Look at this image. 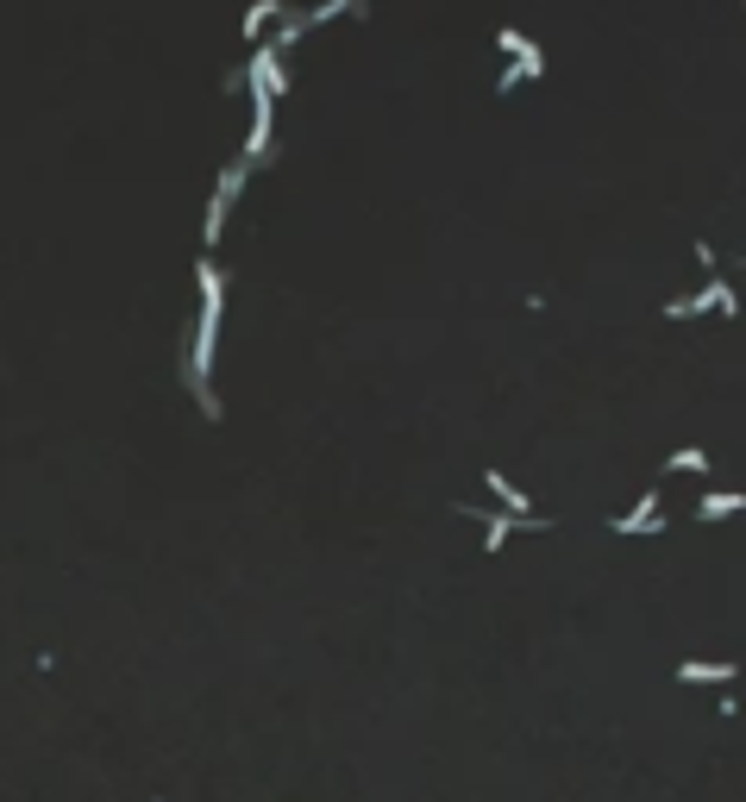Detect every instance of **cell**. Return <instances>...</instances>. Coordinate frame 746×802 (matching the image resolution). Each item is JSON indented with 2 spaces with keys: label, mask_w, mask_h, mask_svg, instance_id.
Here are the masks:
<instances>
[{
  "label": "cell",
  "mask_w": 746,
  "mask_h": 802,
  "mask_svg": "<svg viewBox=\"0 0 746 802\" xmlns=\"http://www.w3.org/2000/svg\"><path fill=\"white\" fill-rule=\"evenodd\" d=\"M195 282H201V314H195V345H189V383L207 420H220V395H214V345H220V314H226V270L214 264V251L195 257Z\"/></svg>",
  "instance_id": "cell-1"
},
{
  "label": "cell",
  "mask_w": 746,
  "mask_h": 802,
  "mask_svg": "<svg viewBox=\"0 0 746 802\" xmlns=\"http://www.w3.org/2000/svg\"><path fill=\"white\" fill-rule=\"evenodd\" d=\"M245 82L264 88L270 101H283V94H289V63H283V51H276L270 38L251 44V57H245V69H239V88H245Z\"/></svg>",
  "instance_id": "cell-2"
},
{
  "label": "cell",
  "mask_w": 746,
  "mask_h": 802,
  "mask_svg": "<svg viewBox=\"0 0 746 802\" xmlns=\"http://www.w3.org/2000/svg\"><path fill=\"white\" fill-rule=\"evenodd\" d=\"M709 308H715V314H728V320L740 314V295H734V282H728V276H709L696 295L665 301V320H690V314H709Z\"/></svg>",
  "instance_id": "cell-3"
},
{
  "label": "cell",
  "mask_w": 746,
  "mask_h": 802,
  "mask_svg": "<svg viewBox=\"0 0 746 802\" xmlns=\"http://www.w3.org/2000/svg\"><path fill=\"white\" fill-rule=\"evenodd\" d=\"M245 163H226V170H220V182H214V201H207V220H201V245L207 251H214L220 245V232H226V214H232V201H239L245 195Z\"/></svg>",
  "instance_id": "cell-4"
},
{
  "label": "cell",
  "mask_w": 746,
  "mask_h": 802,
  "mask_svg": "<svg viewBox=\"0 0 746 802\" xmlns=\"http://www.w3.org/2000/svg\"><path fill=\"white\" fill-rule=\"evenodd\" d=\"M458 514H477V521H483V552H508V539H515V533H546V527H552L546 514L521 521V514H502V508H464V502H458Z\"/></svg>",
  "instance_id": "cell-5"
},
{
  "label": "cell",
  "mask_w": 746,
  "mask_h": 802,
  "mask_svg": "<svg viewBox=\"0 0 746 802\" xmlns=\"http://www.w3.org/2000/svg\"><path fill=\"white\" fill-rule=\"evenodd\" d=\"M609 527H615L621 539H646V533H665V508H659V489H646L640 502L627 508V514H615Z\"/></svg>",
  "instance_id": "cell-6"
},
{
  "label": "cell",
  "mask_w": 746,
  "mask_h": 802,
  "mask_svg": "<svg viewBox=\"0 0 746 802\" xmlns=\"http://www.w3.org/2000/svg\"><path fill=\"white\" fill-rule=\"evenodd\" d=\"M483 489L502 502V514H521V521H533V514H540V508H533V495H527L521 483H508V470H483Z\"/></svg>",
  "instance_id": "cell-7"
},
{
  "label": "cell",
  "mask_w": 746,
  "mask_h": 802,
  "mask_svg": "<svg viewBox=\"0 0 746 802\" xmlns=\"http://www.w3.org/2000/svg\"><path fill=\"white\" fill-rule=\"evenodd\" d=\"M546 76V51H527V57H508L502 63V76H496V94L508 101L515 88H527V82H540Z\"/></svg>",
  "instance_id": "cell-8"
},
{
  "label": "cell",
  "mask_w": 746,
  "mask_h": 802,
  "mask_svg": "<svg viewBox=\"0 0 746 802\" xmlns=\"http://www.w3.org/2000/svg\"><path fill=\"white\" fill-rule=\"evenodd\" d=\"M283 7H289V0H251V7H245V19H239L245 44H258V38L270 32V19H283Z\"/></svg>",
  "instance_id": "cell-9"
},
{
  "label": "cell",
  "mask_w": 746,
  "mask_h": 802,
  "mask_svg": "<svg viewBox=\"0 0 746 802\" xmlns=\"http://www.w3.org/2000/svg\"><path fill=\"white\" fill-rule=\"evenodd\" d=\"M740 508H746V495H740V489H709L703 502H696V521L709 527V521H728V514H740Z\"/></svg>",
  "instance_id": "cell-10"
},
{
  "label": "cell",
  "mask_w": 746,
  "mask_h": 802,
  "mask_svg": "<svg viewBox=\"0 0 746 802\" xmlns=\"http://www.w3.org/2000/svg\"><path fill=\"white\" fill-rule=\"evenodd\" d=\"M678 683H721V690H728L734 665H728V658H721V665H678Z\"/></svg>",
  "instance_id": "cell-11"
},
{
  "label": "cell",
  "mask_w": 746,
  "mask_h": 802,
  "mask_svg": "<svg viewBox=\"0 0 746 802\" xmlns=\"http://www.w3.org/2000/svg\"><path fill=\"white\" fill-rule=\"evenodd\" d=\"M496 51L502 57H527V51H540V44H533L527 32H515V26H496Z\"/></svg>",
  "instance_id": "cell-12"
},
{
  "label": "cell",
  "mask_w": 746,
  "mask_h": 802,
  "mask_svg": "<svg viewBox=\"0 0 746 802\" xmlns=\"http://www.w3.org/2000/svg\"><path fill=\"white\" fill-rule=\"evenodd\" d=\"M665 470H690V477H703V470H709V452H703V445H684V452L665 458Z\"/></svg>",
  "instance_id": "cell-13"
}]
</instances>
